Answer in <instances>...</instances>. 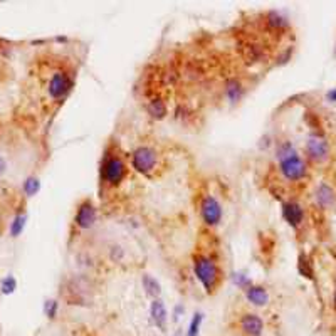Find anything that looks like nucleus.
Here are the masks:
<instances>
[{
  "label": "nucleus",
  "mask_w": 336,
  "mask_h": 336,
  "mask_svg": "<svg viewBox=\"0 0 336 336\" xmlns=\"http://www.w3.org/2000/svg\"><path fill=\"white\" fill-rule=\"evenodd\" d=\"M192 268L195 277L199 279L205 293L214 294L224 279V271H222L217 259L212 254H207V252H195L192 257Z\"/></svg>",
  "instance_id": "f257e3e1"
},
{
  "label": "nucleus",
  "mask_w": 336,
  "mask_h": 336,
  "mask_svg": "<svg viewBox=\"0 0 336 336\" xmlns=\"http://www.w3.org/2000/svg\"><path fill=\"white\" fill-rule=\"evenodd\" d=\"M276 158L279 162V172L288 182H299L308 175L306 162L291 142H279L276 145Z\"/></svg>",
  "instance_id": "f03ea898"
},
{
  "label": "nucleus",
  "mask_w": 336,
  "mask_h": 336,
  "mask_svg": "<svg viewBox=\"0 0 336 336\" xmlns=\"http://www.w3.org/2000/svg\"><path fill=\"white\" fill-rule=\"evenodd\" d=\"M128 163L123 158V155L110 150L104 151L103 162H101V183L108 187H119L128 176Z\"/></svg>",
  "instance_id": "7ed1b4c3"
},
{
  "label": "nucleus",
  "mask_w": 336,
  "mask_h": 336,
  "mask_svg": "<svg viewBox=\"0 0 336 336\" xmlns=\"http://www.w3.org/2000/svg\"><path fill=\"white\" fill-rule=\"evenodd\" d=\"M130 163L136 173L143 176H151L156 172L158 165H160V155H158V151L153 147L142 145V147L131 151Z\"/></svg>",
  "instance_id": "20e7f679"
},
{
  "label": "nucleus",
  "mask_w": 336,
  "mask_h": 336,
  "mask_svg": "<svg viewBox=\"0 0 336 336\" xmlns=\"http://www.w3.org/2000/svg\"><path fill=\"white\" fill-rule=\"evenodd\" d=\"M74 79L66 69H58L47 81V96L52 101H62L67 98V94L73 91Z\"/></svg>",
  "instance_id": "39448f33"
},
{
  "label": "nucleus",
  "mask_w": 336,
  "mask_h": 336,
  "mask_svg": "<svg viewBox=\"0 0 336 336\" xmlns=\"http://www.w3.org/2000/svg\"><path fill=\"white\" fill-rule=\"evenodd\" d=\"M199 214L204 225H207L208 229H215L224 219V207L214 195L207 193L199 202Z\"/></svg>",
  "instance_id": "423d86ee"
},
{
  "label": "nucleus",
  "mask_w": 336,
  "mask_h": 336,
  "mask_svg": "<svg viewBox=\"0 0 336 336\" xmlns=\"http://www.w3.org/2000/svg\"><path fill=\"white\" fill-rule=\"evenodd\" d=\"M98 220V208L91 199H84L78 204L74 214V225L79 231H87L96 224Z\"/></svg>",
  "instance_id": "0eeeda50"
},
{
  "label": "nucleus",
  "mask_w": 336,
  "mask_h": 336,
  "mask_svg": "<svg viewBox=\"0 0 336 336\" xmlns=\"http://www.w3.org/2000/svg\"><path fill=\"white\" fill-rule=\"evenodd\" d=\"M306 155L314 163H323L329 158V145L320 133H311L306 139Z\"/></svg>",
  "instance_id": "6e6552de"
},
{
  "label": "nucleus",
  "mask_w": 336,
  "mask_h": 336,
  "mask_svg": "<svg viewBox=\"0 0 336 336\" xmlns=\"http://www.w3.org/2000/svg\"><path fill=\"white\" fill-rule=\"evenodd\" d=\"M237 325L244 336H262L264 333V320L257 313H242Z\"/></svg>",
  "instance_id": "1a4fd4ad"
},
{
  "label": "nucleus",
  "mask_w": 336,
  "mask_h": 336,
  "mask_svg": "<svg viewBox=\"0 0 336 336\" xmlns=\"http://www.w3.org/2000/svg\"><path fill=\"white\" fill-rule=\"evenodd\" d=\"M224 94L227 101H229L231 104H237L242 101L244 94H245V86L244 82L240 81L236 76H231V78H227L225 82H224Z\"/></svg>",
  "instance_id": "9d476101"
},
{
  "label": "nucleus",
  "mask_w": 336,
  "mask_h": 336,
  "mask_svg": "<svg viewBox=\"0 0 336 336\" xmlns=\"http://www.w3.org/2000/svg\"><path fill=\"white\" fill-rule=\"evenodd\" d=\"M150 316L151 321L155 323V326L160 329V331H167V325H168V311L167 306L162 297H156V299H151L150 304Z\"/></svg>",
  "instance_id": "9b49d317"
},
{
  "label": "nucleus",
  "mask_w": 336,
  "mask_h": 336,
  "mask_svg": "<svg viewBox=\"0 0 336 336\" xmlns=\"http://www.w3.org/2000/svg\"><path fill=\"white\" fill-rule=\"evenodd\" d=\"M262 24L269 32H284L289 29V21L277 10H268L262 15Z\"/></svg>",
  "instance_id": "f8f14e48"
},
{
  "label": "nucleus",
  "mask_w": 336,
  "mask_h": 336,
  "mask_svg": "<svg viewBox=\"0 0 336 336\" xmlns=\"http://www.w3.org/2000/svg\"><path fill=\"white\" fill-rule=\"evenodd\" d=\"M282 217L291 227L297 229L304 220V210H303V207L294 200L284 202L282 204Z\"/></svg>",
  "instance_id": "ddd939ff"
},
{
  "label": "nucleus",
  "mask_w": 336,
  "mask_h": 336,
  "mask_svg": "<svg viewBox=\"0 0 336 336\" xmlns=\"http://www.w3.org/2000/svg\"><path fill=\"white\" fill-rule=\"evenodd\" d=\"M244 294H245V299L256 308L268 306L269 301H271L269 291L264 286H261V284H252V286H249L244 291Z\"/></svg>",
  "instance_id": "4468645a"
},
{
  "label": "nucleus",
  "mask_w": 336,
  "mask_h": 336,
  "mask_svg": "<svg viewBox=\"0 0 336 336\" xmlns=\"http://www.w3.org/2000/svg\"><path fill=\"white\" fill-rule=\"evenodd\" d=\"M147 111H148V115L153 118V119H163V118H167L168 115V104H167V101H165L160 94H155V96H151L148 99V103H147Z\"/></svg>",
  "instance_id": "2eb2a0df"
},
{
  "label": "nucleus",
  "mask_w": 336,
  "mask_h": 336,
  "mask_svg": "<svg viewBox=\"0 0 336 336\" xmlns=\"http://www.w3.org/2000/svg\"><path fill=\"white\" fill-rule=\"evenodd\" d=\"M334 200H336L334 190L329 187L328 183H321L318 190H316V202H318V205L321 208H328L334 204Z\"/></svg>",
  "instance_id": "dca6fc26"
},
{
  "label": "nucleus",
  "mask_w": 336,
  "mask_h": 336,
  "mask_svg": "<svg viewBox=\"0 0 336 336\" xmlns=\"http://www.w3.org/2000/svg\"><path fill=\"white\" fill-rule=\"evenodd\" d=\"M142 286L145 289V293H147L150 297H160L162 294V284L158 282V279H155L151 274H143L142 276Z\"/></svg>",
  "instance_id": "f3484780"
},
{
  "label": "nucleus",
  "mask_w": 336,
  "mask_h": 336,
  "mask_svg": "<svg viewBox=\"0 0 336 336\" xmlns=\"http://www.w3.org/2000/svg\"><path fill=\"white\" fill-rule=\"evenodd\" d=\"M297 271L301 272V276L313 279V276H314L313 264H311V259H309L306 254H301L299 259H297Z\"/></svg>",
  "instance_id": "a211bd4d"
},
{
  "label": "nucleus",
  "mask_w": 336,
  "mask_h": 336,
  "mask_svg": "<svg viewBox=\"0 0 336 336\" xmlns=\"http://www.w3.org/2000/svg\"><path fill=\"white\" fill-rule=\"evenodd\" d=\"M22 188H24V193L27 195V197H34V195L39 193V190H41V180L37 179V176H27Z\"/></svg>",
  "instance_id": "6ab92c4d"
},
{
  "label": "nucleus",
  "mask_w": 336,
  "mask_h": 336,
  "mask_svg": "<svg viewBox=\"0 0 336 336\" xmlns=\"http://www.w3.org/2000/svg\"><path fill=\"white\" fill-rule=\"evenodd\" d=\"M25 222H27V215L25 214H19L15 215V219L12 220L10 224V236L12 237H19L25 229Z\"/></svg>",
  "instance_id": "aec40b11"
},
{
  "label": "nucleus",
  "mask_w": 336,
  "mask_h": 336,
  "mask_svg": "<svg viewBox=\"0 0 336 336\" xmlns=\"http://www.w3.org/2000/svg\"><path fill=\"white\" fill-rule=\"evenodd\" d=\"M202 321H204V314L200 311H197L192 320H190V325L187 329V336H200V328H202Z\"/></svg>",
  "instance_id": "412c9836"
},
{
  "label": "nucleus",
  "mask_w": 336,
  "mask_h": 336,
  "mask_svg": "<svg viewBox=\"0 0 336 336\" xmlns=\"http://www.w3.org/2000/svg\"><path fill=\"white\" fill-rule=\"evenodd\" d=\"M232 281L239 289H242V291H245L247 288L254 284V282H252V279L249 276H245L244 272H236V274L232 276Z\"/></svg>",
  "instance_id": "4be33fe9"
},
{
  "label": "nucleus",
  "mask_w": 336,
  "mask_h": 336,
  "mask_svg": "<svg viewBox=\"0 0 336 336\" xmlns=\"http://www.w3.org/2000/svg\"><path fill=\"white\" fill-rule=\"evenodd\" d=\"M58 311H59V301L47 299L46 303H44V314H46L49 320H56Z\"/></svg>",
  "instance_id": "5701e85b"
},
{
  "label": "nucleus",
  "mask_w": 336,
  "mask_h": 336,
  "mask_svg": "<svg viewBox=\"0 0 336 336\" xmlns=\"http://www.w3.org/2000/svg\"><path fill=\"white\" fill-rule=\"evenodd\" d=\"M15 289H17V281L14 276H7L2 279V282H0V291H2V294H12Z\"/></svg>",
  "instance_id": "b1692460"
},
{
  "label": "nucleus",
  "mask_w": 336,
  "mask_h": 336,
  "mask_svg": "<svg viewBox=\"0 0 336 336\" xmlns=\"http://www.w3.org/2000/svg\"><path fill=\"white\" fill-rule=\"evenodd\" d=\"M110 256H111L113 261L119 262V261H121V259L125 257V251H123V247H121V245L113 244V245L110 247Z\"/></svg>",
  "instance_id": "393cba45"
},
{
  "label": "nucleus",
  "mask_w": 336,
  "mask_h": 336,
  "mask_svg": "<svg viewBox=\"0 0 336 336\" xmlns=\"http://www.w3.org/2000/svg\"><path fill=\"white\" fill-rule=\"evenodd\" d=\"M183 313H185V308H183L182 304H176L175 309H173V321H175V323L179 321L182 316H183Z\"/></svg>",
  "instance_id": "a878e982"
},
{
  "label": "nucleus",
  "mask_w": 336,
  "mask_h": 336,
  "mask_svg": "<svg viewBox=\"0 0 336 336\" xmlns=\"http://www.w3.org/2000/svg\"><path fill=\"white\" fill-rule=\"evenodd\" d=\"M7 170V163H5V160L2 156H0V175H4V172Z\"/></svg>",
  "instance_id": "bb28decb"
},
{
  "label": "nucleus",
  "mask_w": 336,
  "mask_h": 336,
  "mask_svg": "<svg viewBox=\"0 0 336 336\" xmlns=\"http://www.w3.org/2000/svg\"><path fill=\"white\" fill-rule=\"evenodd\" d=\"M328 99H329V101H336V90H333V91L328 93Z\"/></svg>",
  "instance_id": "cd10ccee"
},
{
  "label": "nucleus",
  "mask_w": 336,
  "mask_h": 336,
  "mask_svg": "<svg viewBox=\"0 0 336 336\" xmlns=\"http://www.w3.org/2000/svg\"><path fill=\"white\" fill-rule=\"evenodd\" d=\"M173 336H183V333H182L180 329H179V331H175V334H173Z\"/></svg>",
  "instance_id": "c85d7f7f"
},
{
  "label": "nucleus",
  "mask_w": 336,
  "mask_h": 336,
  "mask_svg": "<svg viewBox=\"0 0 336 336\" xmlns=\"http://www.w3.org/2000/svg\"><path fill=\"white\" fill-rule=\"evenodd\" d=\"M333 303H334V308H336V291H334V297H333Z\"/></svg>",
  "instance_id": "c756f323"
}]
</instances>
